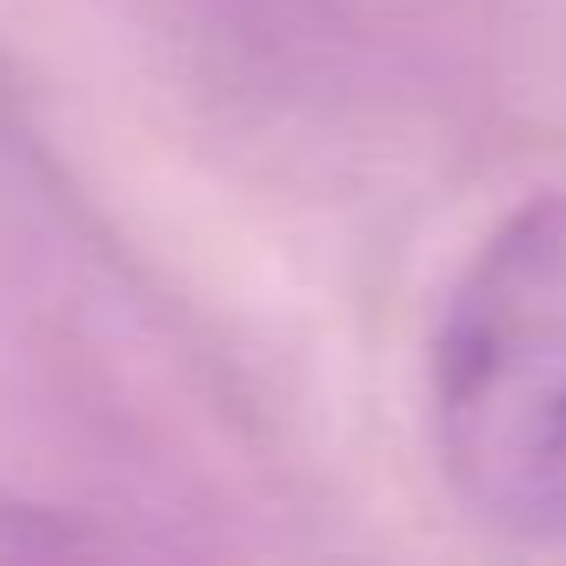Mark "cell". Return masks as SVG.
<instances>
[{"label": "cell", "mask_w": 566, "mask_h": 566, "mask_svg": "<svg viewBox=\"0 0 566 566\" xmlns=\"http://www.w3.org/2000/svg\"><path fill=\"white\" fill-rule=\"evenodd\" d=\"M427 433L480 526L566 546V193L520 200L453 273L427 340Z\"/></svg>", "instance_id": "6da1fadb"}]
</instances>
